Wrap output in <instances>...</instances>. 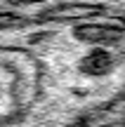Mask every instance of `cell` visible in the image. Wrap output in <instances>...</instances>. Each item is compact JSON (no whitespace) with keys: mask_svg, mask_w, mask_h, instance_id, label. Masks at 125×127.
Masks as SVG:
<instances>
[{"mask_svg":"<svg viewBox=\"0 0 125 127\" xmlns=\"http://www.w3.org/2000/svg\"><path fill=\"white\" fill-rule=\"evenodd\" d=\"M113 68V57L109 54L106 50H92L87 57H83L78 64V71L80 73H85V75H94V78H99V75H106L109 71Z\"/></svg>","mask_w":125,"mask_h":127,"instance_id":"6da1fadb","label":"cell"},{"mask_svg":"<svg viewBox=\"0 0 125 127\" xmlns=\"http://www.w3.org/2000/svg\"><path fill=\"white\" fill-rule=\"evenodd\" d=\"M121 125L125 127V106H123V111H121Z\"/></svg>","mask_w":125,"mask_h":127,"instance_id":"3957f363","label":"cell"},{"mask_svg":"<svg viewBox=\"0 0 125 127\" xmlns=\"http://www.w3.org/2000/svg\"><path fill=\"white\" fill-rule=\"evenodd\" d=\"M104 127H123L121 123H113V125H104Z\"/></svg>","mask_w":125,"mask_h":127,"instance_id":"277c9868","label":"cell"},{"mask_svg":"<svg viewBox=\"0 0 125 127\" xmlns=\"http://www.w3.org/2000/svg\"><path fill=\"white\" fill-rule=\"evenodd\" d=\"M76 38L90 42H116L121 38V31H111L106 26H76Z\"/></svg>","mask_w":125,"mask_h":127,"instance_id":"7a4b0ae2","label":"cell"}]
</instances>
